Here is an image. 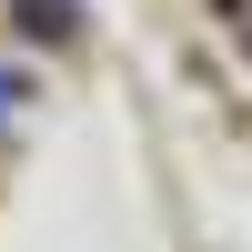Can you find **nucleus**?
Masks as SVG:
<instances>
[{
  "label": "nucleus",
  "mask_w": 252,
  "mask_h": 252,
  "mask_svg": "<svg viewBox=\"0 0 252 252\" xmlns=\"http://www.w3.org/2000/svg\"><path fill=\"white\" fill-rule=\"evenodd\" d=\"M20 101H31V81H20V71H0V121H10Z\"/></svg>",
  "instance_id": "nucleus-2"
},
{
  "label": "nucleus",
  "mask_w": 252,
  "mask_h": 252,
  "mask_svg": "<svg viewBox=\"0 0 252 252\" xmlns=\"http://www.w3.org/2000/svg\"><path fill=\"white\" fill-rule=\"evenodd\" d=\"M20 31L31 40H71V0H20Z\"/></svg>",
  "instance_id": "nucleus-1"
}]
</instances>
